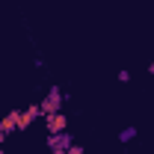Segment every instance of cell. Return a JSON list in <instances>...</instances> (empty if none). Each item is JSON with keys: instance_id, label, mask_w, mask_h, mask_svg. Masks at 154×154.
<instances>
[{"instance_id": "cell-1", "label": "cell", "mask_w": 154, "mask_h": 154, "mask_svg": "<svg viewBox=\"0 0 154 154\" xmlns=\"http://www.w3.org/2000/svg\"><path fill=\"white\" fill-rule=\"evenodd\" d=\"M38 107H42V116L62 113V89H59V86H51V92L45 95V101H42Z\"/></svg>"}, {"instance_id": "cell-2", "label": "cell", "mask_w": 154, "mask_h": 154, "mask_svg": "<svg viewBox=\"0 0 154 154\" xmlns=\"http://www.w3.org/2000/svg\"><path fill=\"white\" fill-rule=\"evenodd\" d=\"M45 128H48V134H62V131H68V119H65V113L45 116Z\"/></svg>"}, {"instance_id": "cell-3", "label": "cell", "mask_w": 154, "mask_h": 154, "mask_svg": "<svg viewBox=\"0 0 154 154\" xmlns=\"http://www.w3.org/2000/svg\"><path fill=\"white\" fill-rule=\"evenodd\" d=\"M38 116H42V107H38V104H30L27 110H21V113H18V131H27Z\"/></svg>"}, {"instance_id": "cell-4", "label": "cell", "mask_w": 154, "mask_h": 154, "mask_svg": "<svg viewBox=\"0 0 154 154\" xmlns=\"http://www.w3.org/2000/svg\"><path fill=\"white\" fill-rule=\"evenodd\" d=\"M71 142H74V139H71V134H68V131H62V134H51V136H48V148H51V151H54V148H68Z\"/></svg>"}, {"instance_id": "cell-5", "label": "cell", "mask_w": 154, "mask_h": 154, "mask_svg": "<svg viewBox=\"0 0 154 154\" xmlns=\"http://www.w3.org/2000/svg\"><path fill=\"white\" fill-rule=\"evenodd\" d=\"M18 113L21 110H12V113L6 116V119H0V134H12V131H18Z\"/></svg>"}, {"instance_id": "cell-6", "label": "cell", "mask_w": 154, "mask_h": 154, "mask_svg": "<svg viewBox=\"0 0 154 154\" xmlns=\"http://www.w3.org/2000/svg\"><path fill=\"white\" fill-rule=\"evenodd\" d=\"M134 139H136V128L134 125H128V128L119 131V142H122V145H128V142H134Z\"/></svg>"}, {"instance_id": "cell-7", "label": "cell", "mask_w": 154, "mask_h": 154, "mask_svg": "<svg viewBox=\"0 0 154 154\" xmlns=\"http://www.w3.org/2000/svg\"><path fill=\"white\" fill-rule=\"evenodd\" d=\"M65 154H86V148H83V145H77V142H71V145L65 148Z\"/></svg>"}, {"instance_id": "cell-8", "label": "cell", "mask_w": 154, "mask_h": 154, "mask_svg": "<svg viewBox=\"0 0 154 154\" xmlns=\"http://www.w3.org/2000/svg\"><path fill=\"white\" fill-rule=\"evenodd\" d=\"M116 80H119V83H131V71H128V68H122V71L116 74Z\"/></svg>"}, {"instance_id": "cell-9", "label": "cell", "mask_w": 154, "mask_h": 154, "mask_svg": "<svg viewBox=\"0 0 154 154\" xmlns=\"http://www.w3.org/2000/svg\"><path fill=\"white\" fill-rule=\"evenodd\" d=\"M51 154H65V148H54V151H51Z\"/></svg>"}, {"instance_id": "cell-10", "label": "cell", "mask_w": 154, "mask_h": 154, "mask_svg": "<svg viewBox=\"0 0 154 154\" xmlns=\"http://www.w3.org/2000/svg\"><path fill=\"white\" fill-rule=\"evenodd\" d=\"M3 142H6V134H0V145H3Z\"/></svg>"}, {"instance_id": "cell-11", "label": "cell", "mask_w": 154, "mask_h": 154, "mask_svg": "<svg viewBox=\"0 0 154 154\" xmlns=\"http://www.w3.org/2000/svg\"><path fill=\"white\" fill-rule=\"evenodd\" d=\"M0 154H3V145H0Z\"/></svg>"}]
</instances>
